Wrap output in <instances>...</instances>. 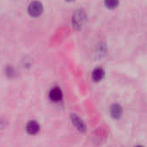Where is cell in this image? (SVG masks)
Wrapping results in <instances>:
<instances>
[{"label": "cell", "instance_id": "obj_2", "mask_svg": "<svg viewBox=\"0 0 147 147\" xmlns=\"http://www.w3.org/2000/svg\"><path fill=\"white\" fill-rule=\"evenodd\" d=\"M43 11L42 4L39 1H33L28 7V12L31 17H39Z\"/></svg>", "mask_w": 147, "mask_h": 147}, {"label": "cell", "instance_id": "obj_5", "mask_svg": "<svg viewBox=\"0 0 147 147\" xmlns=\"http://www.w3.org/2000/svg\"><path fill=\"white\" fill-rule=\"evenodd\" d=\"M40 130V125L37 121L36 120H30L26 125V131L29 134L35 135Z\"/></svg>", "mask_w": 147, "mask_h": 147}, {"label": "cell", "instance_id": "obj_7", "mask_svg": "<svg viewBox=\"0 0 147 147\" xmlns=\"http://www.w3.org/2000/svg\"><path fill=\"white\" fill-rule=\"evenodd\" d=\"M105 77V71L101 67L95 68L92 73V78L94 82H100Z\"/></svg>", "mask_w": 147, "mask_h": 147}, {"label": "cell", "instance_id": "obj_1", "mask_svg": "<svg viewBox=\"0 0 147 147\" xmlns=\"http://www.w3.org/2000/svg\"><path fill=\"white\" fill-rule=\"evenodd\" d=\"M87 19V15L84 10L78 9L72 16V25L76 30H80L84 25Z\"/></svg>", "mask_w": 147, "mask_h": 147}, {"label": "cell", "instance_id": "obj_4", "mask_svg": "<svg viewBox=\"0 0 147 147\" xmlns=\"http://www.w3.org/2000/svg\"><path fill=\"white\" fill-rule=\"evenodd\" d=\"M62 95H63V94H62L61 89L59 88H57V87L52 88V89L50 90V92H49V99H50L52 101H54V102H58V101L61 100Z\"/></svg>", "mask_w": 147, "mask_h": 147}, {"label": "cell", "instance_id": "obj_9", "mask_svg": "<svg viewBox=\"0 0 147 147\" xmlns=\"http://www.w3.org/2000/svg\"><path fill=\"white\" fill-rule=\"evenodd\" d=\"M5 73H6V75L8 76H10V77H12L15 74H16V72H15V70H14V68H13V67L11 66H10V67H6V69H5Z\"/></svg>", "mask_w": 147, "mask_h": 147}, {"label": "cell", "instance_id": "obj_10", "mask_svg": "<svg viewBox=\"0 0 147 147\" xmlns=\"http://www.w3.org/2000/svg\"><path fill=\"white\" fill-rule=\"evenodd\" d=\"M67 2H74V1H76V0H66Z\"/></svg>", "mask_w": 147, "mask_h": 147}, {"label": "cell", "instance_id": "obj_3", "mask_svg": "<svg viewBox=\"0 0 147 147\" xmlns=\"http://www.w3.org/2000/svg\"><path fill=\"white\" fill-rule=\"evenodd\" d=\"M71 120H72L73 125L77 128L78 131H80L82 132H84L86 131V125H85L84 121L80 117H78L76 114L71 115Z\"/></svg>", "mask_w": 147, "mask_h": 147}, {"label": "cell", "instance_id": "obj_8", "mask_svg": "<svg viewBox=\"0 0 147 147\" xmlns=\"http://www.w3.org/2000/svg\"><path fill=\"white\" fill-rule=\"evenodd\" d=\"M119 0H104V5L107 9L113 10L118 7Z\"/></svg>", "mask_w": 147, "mask_h": 147}, {"label": "cell", "instance_id": "obj_11", "mask_svg": "<svg viewBox=\"0 0 147 147\" xmlns=\"http://www.w3.org/2000/svg\"><path fill=\"white\" fill-rule=\"evenodd\" d=\"M135 147H144V146H142V145H137V146H135Z\"/></svg>", "mask_w": 147, "mask_h": 147}, {"label": "cell", "instance_id": "obj_6", "mask_svg": "<svg viewBox=\"0 0 147 147\" xmlns=\"http://www.w3.org/2000/svg\"><path fill=\"white\" fill-rule=\"evenodd\" d=\"M122 107L119 105V104H113L112 105L111 107V109H110V113H111V116L115 119H118L121 117V114H122Z\"/></svg>", "mask_w": 147, "mask_h": 147}]
</instances>
